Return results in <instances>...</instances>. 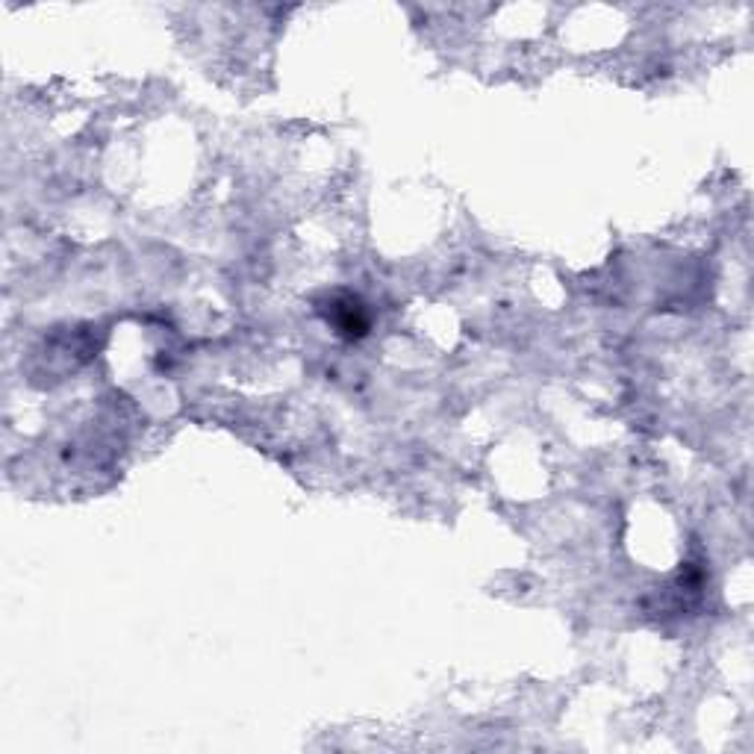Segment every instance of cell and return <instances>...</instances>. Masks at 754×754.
I'll return each instance as SVG.
<instances>
[{"label":"cell","mask_w":754,"mask_h":754,"mask_svg":"<svg viewBox=\"0 0 754 754\" xmlns=\"http://www.w3.org/2000/svg\"><path fill=\"white\" fill-rule=\"evenodd\" d=\"M327 322H333L339 327V333L345 336H363L369 330V316L363 310V304L351 295H342V298H333L330 301V313H327Z\"/></svg>","instance_id":"cell-1"}]
</instances>
